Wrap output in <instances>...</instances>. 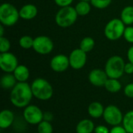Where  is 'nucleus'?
<instances>
[{
  "label": "nucleus",
  "instance_id": "nucleus-25",
  "mask_svg": "<svg viewBox=\"0 0 133 133\" xmlns=\"http://www.w3.org/2000/svg\"><path fill=\"white\" fill-rule=\"evenodd\" d=\"M34 41V38H33L32 37L29 35H24L19 38V44L23 49H30L33 48Z\"/></svg>",
  "mask_w": 133,
  "mask_h": 133
},
{
  "label": "nucleus",
  "instance_id": "nucleus-36",
  "mask_svg": "<svg viewBox=\"0 0 133 133\" xmlns=\"http://www.w3.org/2000/svg\"><path fill=\"white\" fill-rule=\"evenodd\" d=\"M52 119H53V115H52L51 112L47 111V112H44V121L51 122Z\"/></svg>",
  "mask_w": 133,
  "mask_h": 133
},
{
  "label": "nucleus",
  "instance_id": "nucleus-6",
  "mask_svg": "<svg viewBox=\"0 0 133 133\" xmlns=\"http://www.w3.org/2000/svg\"><path fill=\"white\" fill-rule=\"evenodd\" d=\"M125 27V23L121 19L114 18L106 24L104 30V36L110 41H117L123 37Z\"/></svg>",
  "mask_w": 133,
  "mask_h": 133
},
{
  "label": "nucleus",
  "instance_id": "nucleus-26",
  "mask_svg": "<svg viewBox=\"0 0 133 133\" xmlns=\"http://www.w3.org/2000/svg\"><path fill=\"white\" fill-rule=\"evenodd\" d=\"M37 132L38 133H52L53 127L50 122L43 120L41 123L37 125Z\"/></svg>",
  "mask_w": 133,
  "mask_h": 133
},
{
  "label": "nucleus",
  "instance_id": "nucleus-32",
  "mask_svg": "<svg viewBox=\"0 0 133 133\" xmlns=\"http://www.w3.org/2000/svg\"><path fill=\"white\" fill-rule=\"evenodd\" d=\"M110 133H128L123 126L115 125L110 130Z\"/></svg>",
  "mask_w": 133,
  "mask_h": 133
},
{
  "label": "nucleus",
  "instance_id": "nucleus-9",
  "mask_svg": "<svg viewBox=\"0 0 133 133\" xmlns=\"http://www.w3.org/2000/svg\"><path fill=\"white\" fill-rule=\"evenodd\" d=\"M103 118L104 121L110 125H119L123 121V115L122 111L115 105H108L104 108Z\"/></svg>",
  "mask_w": 133,
  "mask_h": 133
},
{
  "label": "nucleus",
  "instance_id": "nucleus-24",
  "mask_svg": "<svg viewBox=\"0 0 133 133\" xmlns=\"http://www.w3.org/2000/svg\"><path fill=\"white\" fill-rule=\"evenodd\" d=\"M123 127L128 133H133V110L128 111L123 118Z\"/></svg>",
  "mask_w": 133,
  "mask_h": 133
},
{
  "label": "nucleus",
  "instance_id": "nucleus-11",
  "mask_svg": "<svg viewBox=\"0 0 133 133\" xmlns=\"http://www.w3.org/2000/svg\"><path fill=\"white\" fill-rule=\"evenodd\" d=\"M69 64L70 67L72 68L73 69L79 70L83 69L87 61V53L81 50L79 48L74 49L71 51L69 56Z\"/></svg>",
  "mask_w": 133,
  "mask_h": 133
},
{
  "label": "nucleus",
  "instance_id": "nucleus-34",
  "mask_svg": "<svg viewBox=\"0 0 133 133\" xmlns=\"http://www.w3.org/2000/svg\"><path fill=\"white\" fill-rule=\"evenodd\" d=\"M125 73L131 75L133 74V63L129 62L125 65Z\"/></svg>",
  "mask_w": 133,
  "mask_h": 133
},
{
  "label": "nucleus",
  "instance_id": "nucleus-17",
  "mask_svg": "<svg viewBox=\"0 0 133 133\" xmlns=\"http://www.w3.org/2000/svg\"><path fill=\"white\" fill-rule=\"evenodd\" d=\"M87 110H88V114L90 117L94 118H99L101 117H103L104 108L101 103L94 101L89 105Z\"/></svg>",
  "mask_w": 133,
  "mask_h": 133
},
{
  "label": "nucleus",
  "instance_id": "nucleus-37",
  "mask_svg": "<svg viewBox=\"0 0 133 133\" xmlns=\"http://www.w3.org/2000/svg\"><path fill=\"white\" fill-rule=\"evenodd\" d=\"M3 34H4V27H3V25L1 24L0 25V37H3Z\"/></svg>",
  "mask_w": 133,
  "mask_h": 133
},
{
  "label": "nucleus",
  "instance_id": "nucleus-1",
  "mask_svg": "<svg viewBox=\"0 0 133 133\" xmlns=\"http://www.w3.org/2000/svg\"><path fill=\"white\" fill-rule=\"evenodd\" d=\"M33 97L31 86L26 82H18L11 90L9 99L13 106L19 108H23L30 104Z\"/></svg>",
  "mask_w": 133,
  "mask_h": 133
},
{
  "label": "nucleus",
  "instance_id": "nucleus-35",
  "mask_svg": "<svg viewBox=\"0 0 133 133\" xmlns=\"http://www.w3.org/2000/svg\"><path fill=\"white\" fill-rule=\"evenodd\" d=\"M127 58L129 62L133 63V45L131 46L127 51Z\"/></svg>",
  "mask_w": 133,
  "mask_h": 133
},
{
  "label": "nucleus",
  "instance_id": "nucleus-12",
  "mask_svg": "<svg viewBox=\"0 0 133 133\" xmlns=\"http://www.w3.org/2000/svg\"><path fill=\"white\" fill-rule=\"evenodd\" d=\"M51 69L56 72H63L70 66L69 57L65 55L59 54L54 56L50 62Z\"/></svg>",
  "mask_w": 133,
  "mask_h": 133
},
{
  "label": "nucleus",
  "instance_id": "nucleus-7",
  "mask_svg": "<svg viewBox=\"0 0 133 133\" xmlns=\"http://www.w3.org/2000/svg\"><path fill=\"white\" fill-rule=\"evenodd\" d=\"M32 48L39 55H48L54 49V43L49 37L41 35L34 38Z\"/></svg>",
  "mask_w": 133,
  "mask_h": 133
},
{
  "label": "nucleus",
  "instance_id": "nucleus-22",
  "mask_svg": "<svg viewBox=\"0 0 133 133\" xmlns=\"http://www.w3.org/2000/svg\"><path fill=\"white\" fill-rule=\"evenodd\" d=\"M76 11L78 14V16H84L90 13L91 10V4L88 2H83L79 1L75 6Z\"/></svg>",
  "mask_w": 133,
  "mask_h": 133
},
{
  "label": "nucleus",
  "instance_id": "nucleus-13",
  "mask_svg": "<svg viewBox=\"0 0 133 133\" xmlns=\"http://www.w3.org/2000/svg\"><path fill=\"white\" fill-rule=\"evenodd\" d=\"M88 79L90 83L93 86L101 87H104L105 83L108 79V76L105 70H102L100 69H94L91 70L90 72L89 73Z\"/></svg>",
  "mask_w": 133,
  "mask_h": 133
},
{
  "label": "nucleus",
  "instance_id": "nucleus-20",
  "mask_svg": "<svg viewBox=\"0 0 133 133\" xmlns=\"http://www.w3.org/2000/svg\"><path fill=\"white\" fill-rule=\"evenodd\" d=\"M122 21L125 23V25L131 26L133 24V6L127 5L125 6L121 12Z\"/></svg>",
  "mask_w": 133,
  "mask_h": 133
},
{
  "label": "nucleus",
  "instance_id": "nucleus-31",
  "mask_svg": "<svg viewBox=\"0 0 133 133\" xmlns=\"http://www.w3.org/2000/svg\"><path fill=\"white\" fill-rule=\"evenodd\" d=\"M55 4L58 5L59 7H65V6H69L72 3L73 0H54Z\"/></svg>",
  "mask_w": 133,
  "mask_h": 133
},
{
  "label": "nucleus",
  "instance_id": "nucleus-21",
  "mask_svg": "<svg viewBox=\"0 0 133 133\" xmlns=\"http://www.w3.org/2000/svg\"><path fill=\"white\" fill-rule=\"evenodd\" d=\"M105 89L112 94L118 93V91L121 90L122 89V84L118 79H112V78H108L107 82L105 83L104 85Z\"/></svg>",
  "mask_w": 133,
  "mask_h": 133
},
{
  "label": "nucleus",
  "instance_id": "nucleus-28",
  "mask_svg": "<svg viewBox=\"0 0 133 133\" xmlns=\"http://www.w3.org/2000/svg\"><path fill=\"white\" fill-rule=\"evenodd\" d=\"M10 41L5 37H0V52H8L10 49Z\"/></svg>",
  "mask_w": 133,
  "mask_h": 133
},
{
  "label": "nucleus",
  "instance_id": "nucleus-27",
  "mask_svg": "<svg viewBox=\"0 0 133 133\" xmlns=\"http://www.w3.org/2000/svg\"><path fill=\"white\" fill-rule=\"evenodd\" d=\"M112 0H90V4L96 9H104L108 8Z\"/></svg>",
  "mask_w": 133,
  "mask_h": 133
},
{
  "label": "nucleus",
  "instance_id": "nucleus-29",
  "mask_svg": "<svg viewBox=\"0 0 133 133\" xmlns=\"http://www.w3.org/2000/svg\"><path fill=\"white\" fill-rule=\"evenodd\" d=\"M123 37L125 38V40L127 42H129L130 44H133V26H127L125 27L124 34H123Z\"/></svg>",
  "mask_w": 133,
  "mask_h": 133
},
{
  "label": "nucleus",
  "instance_id": "nucleus-18",
  "mask_svg": "<svg viewBox=\"0 0 133 133\" xmlns=\"http://www.w3.org/2000/svg\"><path fill=\"white\" fill-rule=\"evenodd\" d=\"M94 123L90 119H83L79 122L76 125V133H92L94 132Z\"/></svg>",
  "mask_w": 133,
  "mask_h": 133
},
{
  "label": "nucleus",
  "instance_id": "nucleus-15",
  "mask_svg": "<svg viewBox=\"0 0 133 133\" xmlns=\"http://www.w3.org/2000/svg\"><path fill=\"white\" fill-rule=\"evenodd\" d=\"M14 119V113L12 111L9 109L2 110L0 113V128L5 129L10 127L12 125Z\"/></svg>",
  "mask_w": 133,
  "mask_h": 133
},
{
  "label": "nucleus",
  "instance_id": "nucleus-4",
  "mask_svg": "<svg viewBox=\"0 0 133 133\" xmlns=\"http://www.w3.org/2000/svg\"><path fill=\"white\" fill-rule=\"evenodd\" d=\"M78 14L75 7L71 5L61 8L55 15V23L62 28L72 26L77 20Z\"/></svg>",
  "mask_w": 133,
  "mask_h": 133
},
{
  "label": "nucleus",
  "instance_id": "nucleus-14",
  "mask_svg": "<svg viewBox=\"0 0 133 133\" xmlns=\"http://www.w3.org/2000/svg\"><path fill=\"white\" fill-rule=\"evenodd\" d=\"M38 12L37 6L34 4H26L19 9V16L24 20H30L34 19Z\"/></svg>",
  "mask_w": 133,
  "mask_h": 133
},
{
  "label": "nucleus",
  "instance_id": "nucleus-39",
  "mask_svg": "<svg viewBox=\"0 0 133 133\" xmlns=\"http://www.w3.org/2000/svg\"><path fill=\"white\" fill-rule=\"evenodd\" d=\"M36 133H38V132H36Z\"/></svg>",
  "mask_w": 133,
  "mask_h": 133
},
{
  "label": "nucleus",
  "instance_id": "nucleus-5",
  "mask_svg": "<svg viewBox=\"0 0 133 133\" xmlns=\"http://www.w3.org/2000/svg\"><path fill=\"white\" fill-rule=\"evenodd\" d=\"M125 61L118 55L110 57L106 62L104 70L108 78L119 79L125 73Z\"/></svg>",
  "mask_w": 133,
  "mask_h": 133
},
{
  "label": "nucleus",
  "instance_id": "nucleus-19",
  "mask_svg": "<svg viewBox=\"0 0 133 133\" xmlns=\"http://www.w3.org/2000/svg\"><path fill=\"white\" fill-rule=\"evenodd\" d=\"M17 83L13 73H5L1 78V86L5 90H12Z\"/></svg>",
  "mask_w": 133,
  "mask_h": 133
},
{
  "label": "nucleus",
  "instance_id": "nucleus-23",
  "mask_svg": "<svg viewBox=\"0 0 133 133\" xmlns=\"http://www.w3.org/2000/svg\"><path fill=\"white\" fill-rule=\"evenodd\" d=\"M95 46V41L91 37H83L80 43H79V48L85 51L86 53H88L91 51Z\"/></svg>",
  "mask_w": 133,
  "mask_h": 133
},
{
  "label": "nucleus",
  "instance_id": "nucleus-38",
  "mask_svg": "<svg viewBox=\"0 0 133 133\" xmlns=\"http://www.w3.org/2000/svg\"><path fill=\"white\" fill-rule=\"evenodd\" d=\"M79 1H83V2H90V0H79Z\"/></svg>",
  "mask_w": 133,
  "mask_h": 133
},
{
  "label": "nucleus",
  "instance_id": "nucleus-33",
  "mask_svg": "<svg viewBox=\"0 0 133 133\" xmlns=\"http://www.w3.org/2000/svg\"><path fill=\"white\" fill-rule=\"evenodd\" d=\"M95 133H110V130L105 125H98L95 127Z\"/></svg>",
  "mask_w": 133,
  "mask_h": 133
},
{
  "label": "nucleus",
  "instance_id": "nucleus-16",
  "mask_svg": "<svg viewBox=\"0 0 133 133\" xmlns=\"http://www.w3.org/2000/svg\"><path fill=\"white\" fill-rule=\"evenodd\" d=\"M12 73H13L15 78L16 79L17 82H19V83L26 82V80L30 77L29 69L24 65H19Z\"/></svg>",
  "mask_w": 133,
  "mask_h": 133
},
{
  "label": "nucleus",
  "instance_id": "nucleus-10",
  "mask_svg": "<svg viewBox=\"0 0 133 133\" xmlns=\"http://www.w3.org/2000/svg\"><path fill=\"white\" fill-rule=\"evenodd\" d=\"M19 65L16 56L8 51L0 54V68L5 73H12Z\"/></svg>",
  "mask_w": 133,
  "mask_h": 133
},
{
  "label": "nucleus",
  "instance_id": "nucleus-30",
  "mask_svg": "<svg viewBox=\"0 0 133 133\" xmlns=\"http://www.w3.org/2000/svg\"><path fill=\"white\" fill-rule=\"evenodd\" d=\"M124 94L127 97L133 98V83H130L125 87Z\"/></svg>",
  "mask_w": 133,
  "mask_h": 133
},
{
  "label": "nucleus",
  "instance_id": "nucleus-2",
  "mask_svg": "<svg viewBox=\"0 0 133 133\" xmlns=\"http://www.w3.org/2000/svg\"><path fill=\"white\" fill-rule=\"evenodd\" d=\"M30 86L34 97L40 101H48L53 96V87L45 79L37 78Z\"/></svg>",
  "mask_w": 133,
  "mask_h": 133
},
{
  "label": "nucleus",
  "instance_id": "nucleus-3",
  "mask_svg": "<svg viewBox=\"0 0 133 133\" xmlns=\"http://www.w3.org/2000/svg\"><path fill=\"white\" fill-rule=\"evenodd\" d=\"M19 10L11 3L5 2L0 5V22L5 26H14L19 20Z\"/></svg>",
  "mask_w": 133,
  "mask_h": 133
},
{
  "label": "nucleus",
  "instance_id": "nucleus-8",
  "mask_svg": "<svg viewBox=\"0 0 133 133\" xmlns=\"http://www.w3.org/2000/svg\"><path fill=\"white\" fill-rule=\"evenodd\" d=\"M23 115L25 122L30 125H38L44 120L43 111L36 105L29 104L24 108Z\"/></svg>",
  "mask_w": 133,
  "mask_h": 133
}]
</instances>
